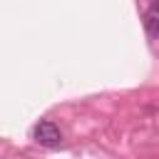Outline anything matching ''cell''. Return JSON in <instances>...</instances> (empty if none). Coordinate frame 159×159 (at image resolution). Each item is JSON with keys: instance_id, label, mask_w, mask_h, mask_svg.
<instances>
[{"instance_id": "6da1fadb", "label": "cell", "mask_w": 159, "mask_h": 159, "mask_svg": "<svg viewBox=\"0 0 159 159\" xmlns=\"http://www.w3.org/2000/svg\"><path fill=\"white\" fill-rule=\"evenodd\" d=\"M32 137H35V142L42 144V147H60V142H62V132H60L52 122H47V119H42L40 124H35Z\"/></svg>"}, {"instance_id": "7a4b0ae2", "label": "cell", "mask_w": 159, "mask_h": 159, "mask_svg": "<svg viewBox=\"0 0 159 159\" xmlns=\"http://www.w3.org/2000/svg\"><path fill=\"white\" fill-rule=\"evenodd\" d=\"M144 25H147L149 35H159V7H149V10H147Z\"/></svg>"}, {"instance_id": "3957f363", "label": "cell", "mask_w": 159, "mask_h": 159, "mask_svg": "<svg viewBox=\"0 0 159 159\" xmlns=\"http://www.w3.org/2000/svg\"><path fill=\"white\" fill-rule=\"evenodd\" d=\"M149 7H159V0H149Z\"/></svg>"}]
</instances>
